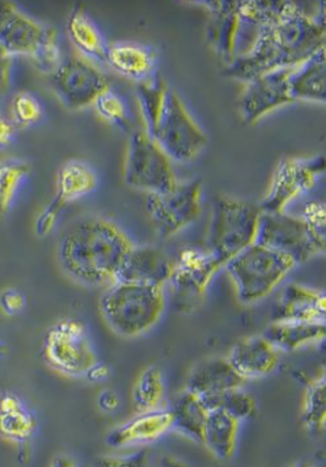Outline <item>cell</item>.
I'll list each match as a JSON object with an SVG mask.
<instances>
[{
    "label": "cell",
    "mask_w": 326,
    "mask_h": 467,
    "mask_svg": "<svg viewBox=\"0 0 326 467\" xmlns=\"http://www.w3.org/2000/svg\"><path fill=\"white\" fill-rule=\"evenodd\" d=\"M168 410L173 415V430L202 444L203 431L209 415L202 398L188 389L181 390L174 400L173 407Z\"/></svg>",
    "instance_id": "obj_28"
},
{
    "label": "cell",
    "mask_w": 326,
    "mask_h": 467,
    "mask_svg": "<svg viewBox=\"0 0 326 467\" xmlns=\"http://www.w3.org/2000/svg\"><path fill=\"white\" fill-rule=\"evenodd\" d=\"M166 397V383L158 366L151 365L142 370L132 389V404L138 414L161 410Z\"/></svg>",
    "instance_id": "obj_30"
},
{
    "label": "cell",
    "mask_w": 326,
    "mask_h": 467,
    "mask_svg": "<svg viewBox=\"0 0 326 467\" xmlns=\"http://www.w3.org/2000/svg\"><path fill=\"white\" fill-rule=\"evenodd\" d=\"M131 238L107 216L76 221L61 238L58 260L66 275L89 287L110 286L131 253Z\"/></svg>",
    "instance_id": "obj_2"
},
{
    "label": "cell",
    "mask_w": 326,
    "mask_h": 467,
    "mask_svg": "<svg viewBox=\"0 0 326 467\" xmlns=\"http://www.w3.org/2000/svg\"><path fill=\"white\" fill-rule=\"evenodd\" d=\"M228 361L242 380L261 379L276 372L280 365V351L264 336H251L235 344Z\"/></svg>",
    "instance_id": "obj_17"
},
{
    "label": "cell",
    "mask_w": 326,
    "mask_h": 467,
    "mask_svg": "<svg viewBox=\"0 0 326 467\" xmlns=\"http://www.w3.org/2000/svg\"><path fill=\"white\" fill-rule=\"evenodd\" d=\"M262 336L279 351H298L325 340V322L273 321Z\"/></svg>",
    "instance_id": "obj_24"
},
{
    "label": "cell",
    "mask_w": 326,
    "mask_h": 467,
    "mask_svg": "<svg viewBox=\"0 0 326 467\" xmlns=\"http://www.w3.org/2000/svg\"><path fill=\"white\" fill-rule=\"evenodd\" d=\"M51 26L36 21L12 2L2 0L0 9V56L33 58Z\"/></svg>",
    "instance_id": "obj_15"
},
{
    "label": "cell",
    "mask_w": 326,
    "mask_h": 467,
    "mask_svg": "<svg viewBox=\"0 0 326 467\" xmlns=\"http://www.w3.org/2000/svg\"><path fill=\"white\" fill-rule=\"evenodd\" d=\"M301 421L312 436H320L325 430L326 380L325 373L315 376L306 385L301 407Z\"/></svg>",
    "instance_id": "obj_31"
},
{
    "label": "cell",
    "mask_w": 326,
    "mask_h": 467,
    "mask_svg": "<svg viewBox=\"0 0 326 467\" xmlns=\"http://www.w3.org/2000/svg\"><path fill=\"white\" fill-rule=\"evenodd\" d=\"M173 430V415L170 410H157L144 412L119 425L107 434V446L114 449L138 446L154 442Z\"/></svg>",
    "instance_id": "obj_19"
},
{
    "label": "cell",
    "mask_w": 326,
    "mask_h": 467,
    "mask_svg": "<svg viewBox=\"0 0 326 467\" xmlns=\"http://www.w3.org/2000/svg\"><path fill=\"white\" fill-rule=\"evenodd\" d=\"M208 9V44L225 63H232L251 50L259 31L242 19L239 0L202 2Z\"/></svg>",
    "instance_id": "obj_10"
},
{
    "label": "cell",
    "mask_w": 326,
    "mask_h": 467,
    "mask_svg": "<svg viewBox=\"0 0 326 467\" xmlns=\"http://www.w3.org/2000/svg\"><path fill=\"white\" fill-rule=\"evenodd\" d=\"M12 115H14V124L31 127L43 118V107L36 96L21 92L14 98Z\"/></svg>",
    "instance_id": "obj_37"
},
{
    "label": "cell",
    "mask_w": 326,
    "mask_h": 467,
    "mask_svg": "<svg viewBox=\"0 0 326 467\" xmlns=\"http://www.w3.org/2000/svg\"><path fill=\"white\" fill-rule=\"evenodd\" d=\"M257 243L289 255L296 265H303L315 255L323 254L301 216L286 213H261Z\"/></svg>",
    "instance_id": "obj_14"
},
{
    "label": "cell",
    "mask_w": 326,
    "mask_h": 467,
    "mask_svg": "<svg viewBox=\"0 0 326 467\" xmlns=\"http://www.w3.org/2000/svg\"><path fill=\"white\" fill-rule=\"evenodd\" d=\"M325 171L322 154L311 159L289 157L281 160L274 171L269 192L259 208L262 213H286L289 203L311 191Z\"/></svg>",
    "instance_id": "obj_12"
},
{
    "label": "cell",
    "mask_w": 326,
    "mask_h": 467,
    "mask_svg": "<svg viewBox=\"0 0 326 467\" xmlns=\"http://www.w3.org/2000/svg\"><path fill=\"white\" fill-rule=\"evenodd\" d=\"M107 64L124 78L146 82L156 76L157 51L146 44H114L107 48Z\"/></svg>",
    "instance_id": "obj_22"
},
{
    "label": "cell",
    "mask_w": 326,
    "mask_h": 467,
    "mask_svg": "<svg viewBox=\"0 0 326 467\" xmlns=\"http://www.w3.org/2000/svg\"><path fill=\"white\" fill-rule=\"evenodd\" d=\"M173 260L153 245H134L122 265L117 282L166 286L170 280Z\"/></svg>",
    "instance_id": "obj_18"
},
{
    "label": "cell",
    "mask_w": 326,
    "mask_h": 467,
    "mask_svg": "<svg viewBox=\"0 0 326 467\" xmlns=\"http://www.w3.org/2000/svg\"><path fill=\"white\" fill-rule=\"evenodd\" d=\"M242 386L244 380L235 372L227 358H209L199 361L190 370L186 389L200 398H209Z\"/></svg>",
    "instance_id": "obj_21"
},
{
    "label": "cell",
    "mask_w": 326,
    "mask_h": 467,
    "mask_svg": "<svg viewBox=\"0 0 326 467\" xmlns=\"http://www.w3.org/2000/svg\"><path fill=\"white\" fill-rule=\"evenodd\" d=\"M50 82L60 102L70 110L95 105L97 98L110 88L107 76L82 54L63 58L50 76Z\"/></svg>",
    "instance_id": "obj_11"
},
{
    "label": "cell",
    "mask_w": 326,
    "mask_h": 467,
    "mask_svg": "<svg viewBox=\"0 0 326 467\" xmlns=\"http://www.w3.org/2000/svg\"><path fill=\"white\" fill-rule=\"evenodd\" d=\"M325 38L323 5L313 16L298 2L286 16L262 26L251 50L228 64L224 75L249 83L264 73L293 67L325 48Z\"/></svg>",
    "instance_id": "obj_1"
},
{
    "label": "cell",
    "mask_w": 326,
    "mask_h": 467,
    "mask_svg": "<svg viewBox=\"0 0 326 467\" xmlns=\"http://www.w3.org/2000/svg\"><path fill=\"white\" fill-rule=\"evenodd\" d=\"M93 467H151V457L148 450H139L128 456L99 457Z\"/></svg>",
    "instance_id": "obj_39"
},
{
    "label": "cell",
    "mask_w": 326,
    "mask_h": 467,
    "mask_svg": "<svg viewBox=\"0 0 326 467\" xmlns=\"http://www.w3.org/2000/svg\"><path fill=\"white\" fill-rule=\"evenodd\" d=\"M259 205L230 196L213 201L212 218L206 237V248L225 265L245 248L257 243Z\"/></svg>",
    "instance_id": "obj_5"
},
{
    "label": "cell",
    "mask_w": 326,
    "mask_h": 467,
    "mask_svg": "<svg viewBox=\"0 0 326 467\" xmlns=\"http://www.w3.org/2000/svg\"><path fill=\"white\" fill-rule=\"evenodd\" d=\"M291 98L296 100L323 103L326 100V56L325 48L294 66L289 78Z\"/></svg>",
    "instance_id": "obj_23"
},
{
    "label": "cell",
    "mask_w": 326,
    "mask_h": 467,
    "mask_svg": "<svg viewBox=\"0 0 326 467\" xmlns=\"http://www.w3.org/2000/svg\"><path fill=\"white\" fill-rule=\"evenodd\" d=\"M50 467H77V464L71 457L66 456V454H58V456L54 457Z\"/></svg>",
    "instance_id": "obj_46"
},
{
    "label": "cell",
    "mask_w": 326,
    "mask_h": 467,
    "mask_svg": "<svg viewBox=\"0 0 326 467\" xmlns=\"http://www.w3.org/2000/svg\"><path fill=\"white\" fill-rule=\"evenodd\" d=\"M119 404H121V400H119L117 393H115L114 390H102L99 398H97V405H99L103 412H114V410H117Z\"/></svg>",
    "instance_id": "obj_42"
},
{
    "label": "cell",
    "mask_w": 326,
    "mask_h": 467,
    "mask_svg": "<svg viewBox=\"0 0 326 467\" xmlns=\"http://www.w3.org/2000/svg\"><path fill=\"white\" fill-rule=\"evenodd\" d=\"M31 173V164L24 160L0 161V220L9 213L21 184Z\"/></svg>",
    "instance_id": "obj_33"
},
{
    "label": "cell",
    "mask_w": 326,
    "mask_h": 467,
    "mask_svg": "<svg viewBox=\"0 0 326 467\" xmlns=\"http://www.w3.org/2000/svg\"><path fill=\"white\" fill-rule=\"evenodd\" d=\"M149 139L158 144L171 161L188 163L208 146V137L193 119L185 103L174 88L167 90L160 118Z\"/></svg>",
    "instance_id": "obj_7"
},
{
    "label": "cell",
    "mask_w": 326,
    "mask_h": 467,
    "mask_svg": "<svg viewBox=\"0 0 326 467\" xmlns=\"http://www.w3.org/2000/svg\"><path fill=\"white\" fill-rule=\"evenodd\" d=\"M156 467H186L181 462L171 459V457H163L160 463L157 464Z\"/></svg>",
    "instance_id": "obj_47"
},
{
    "label": "cell",
    "mask_w": 326,
    "mask_h": 467,
    "mask_svg": "<svg viewBox=\"0 0 326 467\" xmlns=\"http://www.w3.org/2000/svg\"><path fill=\"white\" fill-rule=\"evenodd\" d=\"M289 467H316L313 466L312 463H309V462H298V463L291 464Z\"/></svg>",
    "instance_id": "obj_48"
},
{
    "label": "cell",
    "mask_w": 326,
    "mask_h": 467,
    "mask_svg": "<svg viewBox=\"0 0 326 467\" xmlns=\"http://www.w3.org/2000/svg\"><path fill=\"white\" fill-rule=\"evenodd\" d=\"M124 181L129 188L149 193H167L178 183L173 161L144 130H134L125 159Z\"/></svg>",
    "instance_id": "obj_8"
},
{
    "label": "cell",
    "mask_w": 326,
    "mask_h": 467,
    "mask_svg": "<svg viewBox=\"0 0 326 467\" xmlns=\"http://www.w3.org/2000/svg\"><path fill=\"white\" fill-rule=\"evenodd\" d=\"M43 358L56 372L68 378H86L99 363L89 333L82 321L66 318L46 331Z\"/></svg>",
    "instance_id": "obj_6"
},
{
    "label": "cell",
    "mask_w": 326,
    "mask_h": 467,
    "mask_svg": "<svg viewBox=\"0 0 326 467\" xmlns=\"http://www.w3.org/2000/svg\"><path fill=\"white\" fill-rule=\"evenodd\" d=\"M308 227L315 244L325 253L326 248V209L320 201L306 203L303 215L301 216Z\"/></svg>",
    "instance_id": "obj_38"
},
{
    "label": "cell",
    "mask_w": 326,
    "mask_h": 467,
    "mask_svg": "<svg viewBox=\"0 0 326 467\" xmlns=\"http://www.w3.org/2000/svg\"><path fill=\"white\" fill-rule=\"evenodd\" d=\"M26 299L21 292L6 289L0 294V309L7 317H14L25 308Z\"/></svg>",
    "instance_id": "obj_41"
},
{
    "label": "cell",
    "mask_w": 326,
    "mask_h": 467,
    "mask_svg": "<svg viewBox=\"0 0 326 467\" xmlns=\"http://www.w3.org/2000/svg\"><path fill=\"white\" fill-rule=\"evenodd\" d=\"M67 34L73 46L89 60L107 64V46L102 32L82 7H76L67 19Z\"/></svg>",
    "instance_id": "obj_27"
},
{
    "label": "cell",
    "mask_w": 326,
    "mask_h": 467,
    "mask_svg": "<svg viewBox=\"0 0 326 467\" xmlns=\"http://www.w3.org/2000/svg\"><path fill=\"white\" fill-rule=\"evenodd\" d=\"M238 432L239 421L237 418L224 410H212L208 415L202 444L218 461L229 462L237 451Z\"/></svg>",
    "instance_id": "obj_26"
},
{
    "label": "cell",
    "mask_w": 326,
    "mask_h": 467,
    "mask_svg": "<svg viewBox=\"0 0 326 467\" xmlns=\"http://www.w3.org/2000/svg\"><path fill=\"white\" fill-rule=\"evenodd\" d=\"M36 431V420L18 395L0 393V437L25 446Z\"/></svg>",
    "instance_id": "obj_25"
},
{
    "label": "cell",
    "mask_w": 326,
    "mask_h": 467,
    "mask_svg": "<svg viewBox=\"0 0 326 467\" xmlns=\"http://www.w3.org/2000/svg\"><path fill=\"white\" fill-rule=\"evenodd\" d=\"M65 208L66 206L56 198H53V201L46 206L43 213L36 218V231L39 237H46L48 234L53 233Z\"/></svg>",
    "instance_id": "obj_40"
},
{
    "label": "cell",
    "mask_w": 326,
    "mask_h": 467,
    "mask_svg": "<svg viewBox=\"0 0 326 467\" xmlns=\"http://www.w3.org/2000/svg\"><path fill=\"white\" fill-rule=\"evenodd\" d=\"M100 314L115 334L137 338L149 333L166 311L163 286L115 282L99 301Z\"/></svg>",
    "instance_id": "obj_3"
},
{
    "label": "cell",
    "mask_w": 326,
    "mask_h": 467,
    "mask_svg": "<svg viewBox=\"0 0 326 467\" xmlns=\"http://www.w3.org/2000/svg\"><path fill=\"white\" fill-rule=\"evenodd\" d=\"M224 269L219 260L206 247H186L173 260L170 280L181 308H195L208 294L213 277Z\"/></svg>",
    "instance_id": "obj_13"
},
{
    "label": "cell",
    "mask_w": 326,
    "mask_h": 467,
    "mask_svg": "<svg viewBox=\"0 0 326 467\" xmlns=\"http://www.w3.org/2000/svg\"><path fill=\"white\" fill-rule=\"evenodd\" d=\"M296 265L289 255L254 243L230 259L224 269L234 284L238 301L252 305L273 294Z\"/></svg>",
    "instance_id": "obj_4"
},
{
    "label": "cell",
    "mask_w": 326,
    "mask_h": 467,
    "mask_svg": "<svg viewBox=\"0 0 326 467\" xmlns=\"http://www.w3.org/2000/svg\"><path fill=\"white\" fill-rule=\"evenodd\" d=\"M202 196L200 179L178 183L167 193L147 195V211L156 233L168 240L192 225L202 213Z\"/></svg>",
    "instance_id": "obj_9"
},
{
    "label": "cell",
    "mask_w": 326,
    "mask_h": 467,
    "mask_svg": "<svg viewBox=\"0 0 326 467\" xmlns=\"http://www.w3.org/2000/svg\"><path fill=\"white\" fill-rule=\"evenodd\" d=\"M15 137V124L0 114V150L11 146Z\"/></svg>",
    "instance_id": "obj_44"
},
{
    "label": "cell",
    "mask_w": 326,
    "mask_h": 467,
    "mask_svg": "<svg viewBox=\"0 0 326 467\" xmlns=\"http://www.w3.org/2000/svg\"><path fill=\"white\" fill-rule=\"evenodd\" d=\"M34 66L38 68L44 75H53L54 71L57 70L60 66L61 51L60 41H58V34L54 26H51L48 36L44 39V43L39 47L36 56L33 58Z\"/></svg>",
    "instance_id": "obj_36"
},
{
    "label": "cell",
    "mask_w": 326,
    "mask_h": 467,
    "mask_svg": "<svg viewBox=\"0 0 326 467\" xmlns=\"http://www.w3.org/2000/svg\"><path fill=\"white\" fill-rule=\"evenodd\" d=\"M95 108H97V114L103 119H107L110 124L121 128L122 131L132 132V124L127 105L117 93L112 92V88L97 98Z\"/></svg>",
    "instance_id": "obj_35"
},
{
    "label": "cell",
    "mask_w": 326,
    "mask_h": 467,
    "mask_svg": "<svg viewBox=\"0 0 326 467\" xmlns=\"http://www.w3.org/2000/svg\"><path fill=\"white\" fill-rule=\"evenodd\" d=\"M110 375V368H107V365H102V363H97L95 368L90 370L87 375H86V378L87 379L92 380V382H102V380H107V376Z\"/></svg>",
    "instance_id": "obj_45"
},
{
    "label": "cell",
    "mask_w": 326,
    "mask_h": 467,
    "mask_svg": "<svg viewBox=\"0 0 326 467\" xmlns=\"http://www.w3.org/2000/svg\"><path fill=\"white\" fill-rule=\"evenodd\" d=\"M293 67L270 71L247 83L241 99L245 122H256L270 112L294 102L289 86Z\"/></svg>",
    "instance_id": "obj_16"
},
{
    "label": "cell",
    "mask_w": 326,
    "mask_h": 467,
    "mask_svg": "<svg viewBox=\"0 0 326 467\" xmlns=\"http://www.w3.org/2000/svg\"><path fill=\"white\" fill-rule=\"evenodd\" d=\"M12 58L0 56V96L11 88Z\"/></svg>",
    "instance_id": "obj_43"
},
{
    "label": "cell",
    "mask_w": 326,
    "mask_h": 467,
    "mask_svg": "<svg viewBox=\"0 0 326 467\" xmlns=\"http://www.w3.org/2000/svg\"><path fill=\"white\" fill-rule=\"evenodd\" d=\"M97 183L99 179L97 171L89 164L80 160H71L63 164L58 171L57 192L54 198L67 206L68 203L97 191Z\"/></svg>",
    "instance_id": "obj_29"
},
{
    "label": "cell",
    "mask_w": 326,
    "mask_h": 467,
    "mask_svg": "<svg viewBox=\"0 0 326 467\" xmlns=\"http://www.w3.org/2000/svg\"><path fill=\"white\" fill-rule=\"evenodd\" d=\"M168 88L170 86L158 76H153L146 82L138 83L137 96H138L139 109L144 120V131L148 137L153 134L157 120L160 118Z\"/></svg>",
    "instance_id": "obj_32"
},
{
    "label": "cell",
    "mask_w": 326,
    "mask_h": 467,
    "mask_svg": "<svg viewBox=\"0 0 326 467\" xmlns=\"http://www.w3.org/2000/svg\"><path fill=\"white\" fill-rule=\"evenodd\" d=\"M202 400L208 410H224L230 417L237 418L239 422L242 420L256 417L257 414L256 398L247 392L244 388H237V389H230L215 397L202 398Z\"/></svg>",
    "instance_id": "obj_34"
},
{
    "label": "cell",
    "mask_w": 326,
    "mask_h": 467,
    "mask_svg": "<svg viewBox=\"0 0 326 467\" xmlns=\"http://www.w3.org/2000/svg\"><path fill=\"white\" fill-rule=\"evenodd\" d=\"M325 294L305 285L284 287L274 308V321L325 322Z\"/></svg>",
    "instance_id": "obj_20"
}]
</instances>
